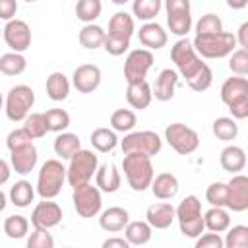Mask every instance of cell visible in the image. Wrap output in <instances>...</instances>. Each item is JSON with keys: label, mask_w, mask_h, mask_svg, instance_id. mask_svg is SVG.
Listing matches in <instances>:
<instances>
[{"label": "cell", "mask_w": 248, "mask_h": 248, "mask_svg": "<svg viewBox=\"0 0 248 248\" xmlns=\"http://www.w3.org/2000/svg\"><path fill=\"white\" fill-rule=\"evenodd\" d=\"M122 170H124V176L134 192L147 190L155 176L151 157L143 155V153H124Z\"/></svg>", "instance_id": "1"}, {"label": "cell", "mask_w": 248, "mask_h": 248, "mask_svg": "<svg viewBox=\"0 0 248 248\" xmlns=\"http://www.w3.org/2000/svg\"><path fill=\"white\" fill-rule=\"evenodd\" d=\"M221 101L229 107L234 120H244L248 116V79L244 76H234L223 81Z\"/></svg>", "instance_id": "2"}, {"label": "cell", "mask_w": 248, "mask_h": 248, "mask_svg": "<svg viewBox=\"0 0 248 248\" xmlns=\"http://www.w3.org/2000/svg\"><path fill=\"white\" fill-rule=\"evenodd\" d=\"M66 182V167L60 159H46L37 176V188L35 192L43 200H52L62 192V186Z\"/></svg>", "instance_id": "3"}, {"label": "cell", "mask_w": 248, "mask_h": 248, "mask_svg": "<svg viewBox=\"0 0 248 248\" xmlns=\"http://www.w3.org/2000/svg\"><path fill=\"white\" fill-rule=\"evenodd\" d=\"M174 219L178 221L180 232L188 238H196L203 232V213H202V202L198 196H186L178 207L174 209Z\"/></svg>", "instance_id": "4"}, {"label": "cell", "mask_w": 248, "mask_h": 248, "mask_svg": "<svg viewBox=\"0 0 248 248\" xmlns=\"http://www.w3.org/2000/svg\"><path fill=\"white\" fill-rule=\"evenodd\" d=\"M192 45L202 58H225L236 48V37L229 31H219L211 35H196Z\"/></svg>", "instance_id": "5"}, {"label": "cell", "mask_w": 248, "mask_h": 248, "mask_svg": "<svg viewBox=\"0 0 248 248\" xmlns=\"http://www.w3.org/2000/svg\"><path fill=\"white\" fill-rule=\"evenodd\" d=\"M170 60L174 62L176 72L184 79H190L205 64V62H202V56L196 52V48H194V45H192V41L188 37H180L172 45V48H170Z\"/></svg>", "instance_id": "6"}, {"label": "cell", "mask_w": 248, "mask_h": 248, "mask_svg": "<svg viewBox=\"0 0 248 248\" xmlns=\"http://www.w3.org/2000/svg\"><path fill=\"white\" fill-rule=\"evenodd\" d=\"M68 161H70V165L66 169V180L72 188L89 182L99 167L97 155L89 149H78Z\"/></svg>", "instance_id": "7"}, {"label": "cell", "mask_w": 248, "mask_h": 248, "mask_svg": "<svg viewBox=\"0 0 248 248\" xmlns=\"http://www.w3.org/2000/svg\"><path fill=\"white\" fill-rule=\"evenodd\" d=\"M33 105H35V91L25 83L14 85L4 99V110L8 120L12 122H23L29 110L33 108Z\"/></svg>", "instance_id": "8"}, {"label": "cell", "mask_w": 248, "mask_h": 248, "mask_svg": "<svg viewBox=\"0 0 248 248\" xmlns=\"http://www.w3.org/2000/svg\"><path fill=\"white\" fill-rule=\"evenodd\" d=\"M163 147V140L157 132L140 130V132H126L124 140H120L122 153H143V155H157Z\"/></svg>", "instance_id": "9"}, {"label": "cell", "mask_w": 248, "mask_h": 248, "mask_svg": "<svg viewBox=\"0 0 248 248\" xmlns=\"http://www.w3.org/2000/svg\"><path fill=\"white\" fill-rule=\"evenodd\" d=\"M72 202H74V209L78 211L79 217L83 219H91L95 215L101 213L103 207V198H101V190L89 182L79 184L74 188L72 192Z\"/></svg>", "instance_id": "10"}, {"label": "cell", "mask_w": 248, "mask_h": 248, "mask_svg": "<svg viewBox=\"0 0 248 248\" xmlns=\"http://www.w3.org/2000/svg\"><path fill=\"white\" fill-rule=\"evenodd\" d=\"M165 140L167 143L178 153V155H190L200 147V136L196 130L182 122H172L165 128Z\"/></svg>", "instance_id": "11"}, {"label": "cell", "mask_w": 248, "mask_h": 248, "mask_svg": "<svg viewBox=\"0 0 248 248\" xmlns=\"http://www.w3.org/2000/svg\"><path fill=\"white\" fill-rule=\"evenodd\" d=\"M153 66V52L149 48H134L128 52L124 62V78L128 83L143 81L149 68Z\"/></svg>", "instance_id": "12"}, {"label": "cell", "mask_w": 248, "mask_h": 248, "mask_svg": "<svg viewBox=\"0 0 248 248\" xmlns=\"http://www.w3.org/2000/svg\"><path fill=\"white\" fill-rule=\"evenodd\" d=\"M4 43L14 52H25L31 46V29L23 19H10L2 29Z\"/></svg>", "instance_id": "13"}, {"label": "cell", "mask_w": 248, "mask_h": 248, "mask_svg": "<svg viewBox=\"0 0 248 248\" xmlns=\"http://www.w3.org/2000/svg\"><path fill=\"white\" fill-rule=\"evenodd\" d=\"M227 209L234 213H242L248 209V178L240 172L232 174L227 182Z\"/></svg>", "instance_id": "14"}, {"label": "cell", "mask_w": 248, "mask_h": 248, "mask_svg": "<svg viewBox=\"0 0 248 248\" xmlns=\"http://www.w3.org/2000/svg\"><path fill=\"white\" fill-rule=\"evenodd\" d=\"M60 221H62V207L56 202L43 200L31 211V225H33V229L35 227H39V229H52V227L60 225Z\"/></svg>", "instance_id": "15"}, {"label": "cell", "mask_w": 248, "mask_h": 248, "mask_svg": "<svg viewBox=\"0 0 248 248\" xmlns=\"http://www.w3.org/2000/svg\"><path fill=\"white\" fill-rule=\"evenodd\" d=\"M101 68L95 64H81L72 74V85L79 93H93L101 85Z\"/></svg>", "instance_id": "16"}, {"label": "cell", "mask_w": 248, "mask_h": 248, "mask_svg": "<svg viewBox=\"0 0 248 248\" xmlns=\"http://www.w3.org/2000/svg\"><path fill=\"white\" fill-rule=\"evenodd\" d=\"M37 161H39V151H37L35 143H27L23 147L10 151V165L21 176L29 174L37 167Z\"/></svg>", "instance_id": "17"}, {"label": "cell", "mask_w": 248, "mask_h": 248, "mask_svg": "<svg viewBox=\"0 0 248 248\" xmlns=\"http://www.w3.org/2000/svg\"><path fill=\"white\" fill-rule=\"evenodd\" d=\"M138 39H140V43H141L145 48H149V50H159V48H163V46L167 45L169 35H167V31L163 29L161 23H157V21H145V23L140 27V31H138Z\"/></svg>", "instance_id": "18"}, {"label": "cell", "mask_w": 248, "mask_h": 248, "mask_svg": "<svg viewBox=\"0 0 248 248\" xmlns=\"http://www.w3.org/2000/svg\"><path fill=\"white\" fill-rule=\"evenodd\" d=\"M178 72L176 70H170V68H165L159 72L153 87H151V93L157 101H170L174 97V91H176V85H178Z\"/></svg>", "instance_id": "19"}, {"label": "cell", "mask_w": 248, "mask_h": 248, "mask_svg": "<svg viewBox=\"0 0 248 248\" xmlns=\"http://www.w3.org/2000/svg\"><path fill=\"white\" fill-rule=\"evenodd\" d=\"M122 184V176H120V170L114 163H105L101 167H97L95 170V186L101 190V192H107V194H112L120 188Z\"/></svg>", "instance_id": "20"}, {"label": "cell", "mask_w": 248, "mask_h": 248, "mask_svg": "<svg viewBox=\"0 0 248 248\" xmlns=\"http://www.w3.org/2000/svg\"><path fill=\"white\" fill-rule=\"evenodd\" d=\"M145 221L151 225V229H169L174 221V207L169 202L151 203L145 209Z\"/></svg>", "instance_id": "21"}, {"label": "cell", "mask_w": 248, "mask_h": 248, "mask_svg": "<svg viewBox=\"0 0 248 248\" xmlns=\"http://www.w3.org/2000/svg\"><path fill=\"white\" fill-rule=\"evenodd\" d=\"M126 101L132 108H138V110H143L151 105L153 101V93H151V85L143 79V81H134V83H128V89H126Z\"/></svg>", "instance_id": "22"}, {"label": "cell", "mask_w": 248, "mask_h": 248, "mask_svg": "<svg viewBox=\"0 0 248 248\" xmlns=\"http://www.w3.org/2000/svg\"><path fill=\"white\" fill-rule=\"evenodd\" d=\"M151 192L155 198L159 200H172L178 194V178L172 172H159L157 176H153L151 184H149Z\"/></svg>", "instance_id": "23"}, {"label": "cell", "mask_w": 248, "mask_h": 248, "mask_svg": "<svg viewBox=\"0 0 248 248\" xmlns=\"http://www.w3.org/2000/svg\"><path fill=\"white\" fill-rule=\"evenodd\" d=\"M128 221H130V213L124 207H118V205H112V207L105 209L101 213V217H99V225L107 232H118V231H122Z\"/></svg>", "instance_id": "24"}, {"label": "cell", "mask_w": 248, "mask_h": 248, "mask_svg": "<svg viewBox=\"0 0 248 248\" xmlns=\"http://www.w3.org/2000/svg\"><path fill=\"white\" fill-rule=\"evenodd\" d=\"M219 163H221L223 170H227L231 174H236V172L244 170V167H246V153L238 145H227L221 151Z\"/></svg>", "instance_id": "25"}, {"label": "cell", "mask_w": 248, "mask_h": 248, "mask_svg": "<svg viewBox=\"0 0 248 248\" xmlns=\"http://www.w3.org/2000/svg\"><path fill=\"white\" fill-rule=\"evenodd\" d=\"M122 231L130 246H143L151 240V234H153V229L147 221H128Z\"/></svg>", "instance_id": "26"}, {"label": "cell", "mask_w": 248, "mask_h": 248, "mask_svg": "<svg viewBox=\"0 0 248 248\" xmlns=\"http://www.w3.org/2000/svg\"><path fill=\"white\" fill-rule=\"evenodd\" d=\"M203 227L211 232H225L231 227V215H229L227 207L211 205L203 213Z\"/></svg>", "instance_id": "27"}, {"label": "cell", "mask_w": 248, "mask_h": 248, "mask_svg": "<svg viewBox=\"0 0 248 248\" xmlns=\"http://www.w3.org/2000/svg\"><path fill=\"white\" fill-rule=\"evenodd\" d=\"M105 35H107V31H105L101 25H97V23H85V25L79 29L78 39H79V45H81L83 48L95 50V48H101V46H103Z\"/></svg>", "instance_id": "28"}, {"label": "cell", "mask_w": 248, "mask_h": 248, "mask_svg": "<svg viewBox=\"0 0 248 248\" xmlns=\"http://www.w3.org/2000/svg\"><path fill=\"white\" fill-rule=\"evenodd\" d=\"M45 89H46V95L52 101H64L70 95V79L62 72H52L46 78Z\"/></svg>", "instance_id": "29"}, {"label": "cell", "mask_w": 248, "mask_h": 248, "mask_svg": "<svg viewBox=\"0 0 248 248\" xmlns=\"http://www.w3.org/2000/svg\"><path fill=\"white\" fill-rule=\"evenodd\" d=\"M136 31V25H134V17L126 12H116L110 19H108V35H116V37H126V39H132Z\"/></svg>", "instance_id": "30"}, {"label": "cell", "mask_w": 248, "mask_h": 248, "mask_svg": "<svg viewBox=\"0 0 248 248\" xmlns=\"http://www.w3.org/2000/svg\"><path fill=\"white\" fill-rule=\"evenodd\" d=\"M78 149H81V143H79V138L78 134H72V132H58L56 140H54V153L64 161V159H70Z\"/></svg>", "instance_id": "31"}, {"label": "cell", "mask_w": 248, "mask_h": 248, "mask_svg": "<svg viewBox=\"0 0 248 248\" xmlns=\"http://www.w3.org/2000/svg\"><path fill=\"white\" fill-rule=\"evenodd\" d=\"M89 140H91V145L101 153H108L118 145V138L112 128H95Z\"/></svg>", "instance_id": "32"}, {"label": "cell", "mask_w": 248, "mask_h": 248, "mask_svg": "<svg viewBox=\"0 0 248 248\" xmlns=\"http://www.w3.org/2000/svg\"><path fill=\"white\" fill-rule=\"evenodd\" d=\"M35 198V188L29 180H17L10 188V202L16 207H29Z\"/></svg>", "instance_id": "33"}, {"label": "cell", "mask_w": 248, "mask_h": 248, "mask_svg": "<svg viewBox=\"0 0 248 248\" xmlns=\"http://www.w3.org/2000/svg\"><path fill=\"white\" fill-rule=\"evenodd\" d=\"M27 68V60L23 52H6L0 54V74L4 76H19Z\"/></svg>", "instance_id": "34"}, {"label": "cell", "mask_w": 248, "mask_h": 248, "mask_svg": "<svg viewBox=\"0 0 248 248\" xmlns=\"http://www.w3.org/2000/svg\"><path fill=\"white\" fill-rule=\"evenodd\" d=\"M211 132L217 140L221 141H232L236 136H238V124L234 118H229V116H219L213 120V126H211Z\"/></svg>", "instance_id": "35"}, {"label": "cell", "mask_w": 248, "mask_h": 248, "mask_svg": "<svg viewBox=\"0 0 248 248\" xmlns=\"http://www.w3.org/2000/svg\"><path fill=\"white\" fill-rule=\"evenodd\" d=\"M161 8L163 0H132V14L141 21H153Z\"/></svg>", "instance_id": "36"}, {"label": "cell", "mask_w": 248, "mask_h": 248, "mask_svg": "<svg viewBox=\"0 0 248 248\" xmlns=\"http://www.w3.org/2000/svg\"><path fill=\"white\" fill-rule=\"evenodd\" d=\"M138 124V118H136V112L130 110V108H116L112 114H110V128L114 132H132L134 126Z\"/></svg>", "instance_id": "37"}, {"label": "cell", "mask_w": 248, "mask_h": 248, "mask_svg": "<svg viewBox=\"0 0 248 248\" xmlns=\"http://www.w3.org/2000/svg\"><path fill=\"white\" fill-rule=\"evenodd\" d=\"M23 130L29 134L31 140H41L46 136L48 132V126H46V120H45V114L43 112H29L23 120Z\"/></svg>", "instance_id": "38"}, {"label": "cell", "mask_w": 248, "mask_h": 248, "mask_svg": "<svg viewBox=\"0 0 248 248\" xmlns=\"http://www.w3.org/2000/svg\"><path fill=\"white\" fill-rule=\"evenodd\" d=\"M103 12L101 0H78L76 2V16L83 23H93Z\"/></svg>", "instance_id": "39"}, {"label": "cell", "mask_w": 248, "mask_h": 248, "mask_svg": "<svg viewBox=\"0 0 248 248\" xmlns=\"http://www.w3.org/2000/svg\"><path fill=\"white\" fill-rule=\"evenodd\" d=\"M4 232L8 238H14V240L23 238L29 232V221L23 215H10L4 221Z\"/></svg>", "instance_id": "40"}, {"label": "cell", "mask_w": 248, "mask_h": 248, "mask_svg": "<svg viewBox=\"0 0 248 248\" xmlns=\"http://www.w3.org/2000/svg\"><path fill=\"white\" fill-rule=\"evenodd\" d=\"M223 248H248V227L232 225L227 229V236L223 238Z\"/></svg>", "instance_id": "41"}, {"label": "cell", "mask_w": 248, "mask_h": 248, "mask_svg": "<svg viewBox=\"0 0 248 248\" xmlns=\"http://www.w3.org/2000/svg\"><path fill=\"white\" fill-rule=\"evenodd\" d=\"M43 114H45L48 132H56L58 134V132H64L70 126V114L64 108H48Z\"/></svg>", "instance_id": "42"}, {"label": "cell", "mask_w": 248, "mask_h": 248, "mask_svg": "<svg viewBox=\"0 0 248 248\" xmlns=\"http://www.w3.org/2000/svg\"><path fill=\"white\" fill-rule=\"evenodd\" d=\"M169 31L176 37H186L192 29V14H180V16H167Z\"/></svg>", "instance_id": "43"}, {"label": "cell", "mask_w": 248, "mask_h": 248, "mask_svg": "<svg viewBox=\"0 0 248 248\" xmlns=\"http://www.w3.org/2000/svg\"><path fill=\"white\" fill-rule=\"evenodd\" d=\"M186 83H188V87L192 91H198V93L209 89L211 83H213V72H211V68L207 64H203V68L198 74H194L190 79H186Z\"/></svg>", "instance_id": "44"}, {"label": "cell", "mask_w": 248, "mask_h": 248, "mask_svg": "<svg viewBox=\"0 0 248 248\" xmlns=\"http://www.w3.org/2000/svg\"><path fill=\"white\" fill-rule=\"evenodd\" d=\"M223 31V19L215 14H205L196 23V35H211Z\"/></svg>", "instance_id": "45"}, {"label": "cell", "mask_w": 248, "mask_h": 248, "mask_svg": "<svg viewBox=\"0 0 248 248\" xmlns=\"http://www.w3.org/2000/svg\"><path fill=\"white\" fill-rule=\"evenodd\" d=\"M229 70L234 76L248 74V48H234L229 54Z\"/></svg>", "instance_id": "46"}, {"label": "cell", "mask_w": 248, "mask_h": 248, "mask_svg": "<svg viewBox=\"0 0 248 248\" xmlns=\"http://www.w3.org/2000/svg\"><path fill=\"white\" fill-rule=\"evenodd\" d=\"M205 200L209 202V205L225 207L227 205V182H211L205 190Z\"/></svg>", "instance_id": "47"}, {"label": "cell", "mask_w": 248, "mask_h": 248, "mask_svg": "<svg viewBox=\"0 0 248 248\" xmlns=\"http://www.w3.org/2000/svg\"><path fill=\"white\" fill-rule=\"evenodd\" d=\"M103 48L110 54V56H120L130 48V39L126 37H116V35H105V43Z\"/></svg>", "instance_id": "48"}, {"label": "cell", "mask_w": 248, "mask_h": 248, "mask_svg": "<svg viewBox=\"0 0 248 248\" xmlns=\"http://www.w3.org/2000/svg\"><path fill=\"white\" fill-rule=\"evenodd\" d=\"M52 246H54V238L48 232V229L35 227V231L27 238V248H52Z\"/></svg>", "instance_id": "49"}, {"label": "cell", "mask_w": 248, "mask_h": 248, "mask_svg": "<svg viewBox=\"0 0 248 248\" xmlns=\"http://www.w3.org/2000/svg\"><path fill=\"white\" fill-rule=\"evenodd\" d=\"M27 143H33V140L29 138V134H27L23 128L12 130V132L8 134V138H6V145H8L10 151H14V149H17V147H23V145H27Z\"/></svg>", "instance_id": "50"}, {"label": "cell", "mask_w": 248, "mask_h": 248, "mask_svg": "<svg viewBox=\"0 0 248 248\" xmlns=\"http://www.w3.org/2000/svg\"><path fill=\"white\" fill-rule=\"evenodd\" d=\"M196 240V248H223V238L219 232H205V234H200L194 238Z\"/></svg>", "instance_id": "51"}, {"label": "cell", "mask_w": 248, "mask_h": 248, "mask_svg": "<svg viewBox=\"0 0 248 248\" xmlns=\"http://www.w3.org/2000/svg\"><path fill=\"white\" fill-rule=\"evenodd\" d=\"M167 16H180V14H192L190 12V0H163Z\"/></svg>", "instance_id": "52"}, {"label": "cell", "mask_w": 248, "mask_h": 248, "mask_svg": "<svg viewBox=\"0 0 248 248\" xmlns=\"http://www.w3.org/2000/svg\"><path fill=\"white\" fill-rule=\"evenodd\" d=\"M17 14V0H0V19L10 21Z\"/></svg>", "instance_id": "53"}, {"label": "cell", "mask_w": 248, "mask_h": 248, "mask_svg": "<svg viewBox=\"0 0 248 248\" xmlns=\"http://www.w3.org/2000/svg\"><path fill=\"white\" fill-rule=\"evenodd\" d=\"M236 37V45L240 48H248V21H244L240 27H238V33L234 35Z\"/></svg>", "instance_id": "54"}, {"label": "cell", "mask_w": 248, "mask_h": 248, "mask_svg": "<svg viewBox=\"0 0 248 248\" xmlns=\"http://www.w3.org/2000/svg\"><path fill=\"white\" fill-rule=\"evenodd\" d=\"M103 248H130V242L122 236H110L103 242Z\"/></svg>", "instance_id": "55"}, {"label": "cell", "mask_w": 248, "mask_h": 248, "mask_svg": "<svg viewBox=\"0 0 248 248\" xmlns=\"http://www.w3.org/2000/svg\"><path fill=\"white\" fill-rule=\"evenodd\" d=\"M10 174H12V167L8 165V161L0 159V186L10 180Z\"/></svg>", "instance_id": "56"}, {"label": "cell", "mask_w": 248, "mask_h": 248, "mask_svg": "<svg viewBox=\"0 0 248 248\" xmlns=\"http://www.w3.org/2000/svg\"><path fill=\"white\" fill-rule=\"evenodd\" d=\"M231 10H242L248 6V0H225Z\"/></svg>", "instance_id": "57"}, {"label": "cell", "mask_w": 248, "mask_h": 248, "mask_svg": "<svg viewBox=\"0 0 248 248\" xmlns=\"http://www.w3.org/2000/svg\"><path fill=\"white\" fill-rule=\"evenodd\" d=\"M6 203H8V200H6V194L0 190V211H4V209H6Z\"/></svg>", "instance_id": "58"}, {"label": "cell", "mask_w": 248, "mask_h": 248, "mask_svg": "<svg viewBox=\"0 0 248 248\" xmlns=\"http://www.w3.org/2000/svg\"><path fill=\"white\" fill-rule=\"evenodd\" d=\"M112 4H118V6H124L126 2H130V0H110Z\"/></svg>", "instance_id": "59"}, {"label": "cell", "mask_w": 248, "mask_h": 248, "mask_svg": "<svg viewBox=\"0 0 248 248\" xmlns=\"http://www.w3.org/2000/svg\"><path fill=\"white\" fill-rule=\"evenodd\" d=\"M4 108V97H2V93H0V110Z\"/></svg>", "instance_id": "60"}, {"label": "cell", "mask_w": 248, "mask_h": 248, "mask_svg": "<svg viewBox=\"0 0 248 248\" xmlns=\"http://www.w3.org/2000/svg\"><path fill=\"white\" fill-rule=\"evenodd\" d=\"M25 2H29V4H31V2H37V0H25Z\"/></svg>", "instance_id": "61"}, {"label": "cell", "mask_w": 248, "mask_h": 248, "mask_svg": "<svg viewBox=\"0 0 248 248\" xmlns=\"http://www.w3.org/2000/svg\"><path fill=\"white\" fill-rule=\"evenodd\" d=\"M0 35H2V29H0Z\"/></svg>", "instance_id": "62"}]
</instances>
